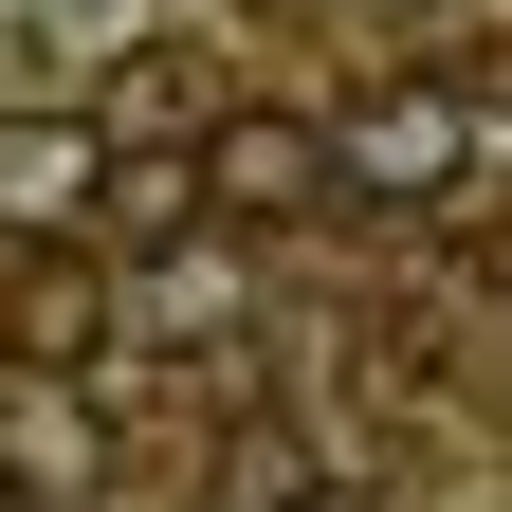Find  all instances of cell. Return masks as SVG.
Listing matches in <instances>:
<instances>
[{
  "label": "cell",
  "mask_w": 512,
  "mask_h": 512,
  "mask_svg": "<svg viewBox=\"0 0 512 512\" xmlns=\"http://www.w3.org/2000/svg\"><path fill=\"white\" fill-rule=\"evenodd\" d=\"M330 128V202H458V183L494 165V74L458 92V74H384V92H348V110H311Z\"/></svg>",
  "instance_id": "6da1fadb"
},
{
  "label": "cell",
  "mask_w": 512,
  "mask_h": 512,
  "mask_svg": "<svg viewBox=\"0 0 512 512\" xmlns=\"http://www.w3.org/2000/svg\"><path fill=\"white\" fill-rule=\"evenodd\" d=\"M92 220H110V110L74 92L0 110V238H92Z\"/></svg>",
  "instance_id": "7a4b0ae2"
},
{
  "label": "cell",
  "mask_w": 512,
  "mask_h": 512,
  "mask_svg": "<svg viewBox=\"0 0 512 512\" xmlns=\"http://www.w3.org/2000/svg\"><path fill=\"white\" fill-rule=\"evenodd\" d=\"M183 202H202V220H311V202H330V128H311V110H202V183H183Z\"/></svg>",
  "instance_id": "3957f363"
},
{
  "label": "cell",
  "mask_w": 512,
  "mask_h": 512,
  "mask_svg": "<svg viewBox=\"0 0 512 512\" xmlns=\"http://www.w3.org/2000/svg\"><path fill=\"white\" fill-rule=\"evenodd\" d=\"M0 476H19L37 512L110 476V403H92V384H74V366H19V403H0Z\"/></svg>",
  "instance_id": "277c9868"
},
{
  "label": "cell",
  "mask_w": 512,
  "mask_h": 512,
  "mask_svg": "<svg viewBox=\"0 0 512 512\" xmlns=\"http://www.w3.org/2000/svg\"><path fill=\"white\" fill-rule=\"evenodd\" d=\"M92 330H110V275H92V256L74 238H19V293H0V348H19V366H92Z\"/></svg>",
  "instance_id": "5b68a950"
},
{
  "label": "cell",
  "mask_w": 512,
  "mask_h": 512,
  "mask_svg": "<svg viewBox=\"0 0 512 512\" xmlns=\"http://www.w3.org/2000/svg\"><path fill=\"white\" fill-rule=\"evenodd\" d=\"M147 311H165V348L256 330V256H238V220H220V238H165V256H147Z\"/></svg>",
  "instance_id": "8992f818"
},
{
  "label": "cell",
  "mask_w": 512,
  "mask_h": 512,
  "mask_svg": "<svg viewBox=\"0 0 512 512\" xmlns=\"http://www.w3.org/2000/svg\"><path fill=\"white\" fill-rule=\"evenodd\" d=\"M256 512H366V494H311V476H275V494H256Z\"/></svg>",
  "instance_id": "52a82bcc"
},
{
  "label": "cell",
  "mask_w": 512,
  "mask_h": 512,
  "mask_svg": "<svg viewBox=\"0 0 512 512\" xmlns=\"http://www.w3.org/2000/svg\"><path fill=\"white\" fill-rule=\"evenodd\" d=\"M55 512H74V494H55Z\"/></svg>",
  "instance_id": "ba28073f"
}]
</instances>
